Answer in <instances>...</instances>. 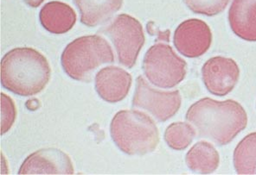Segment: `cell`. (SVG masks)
<instances>
[{
  "mask_svg": "<svg viewBox=\"0 0 256 175\" xmlns=\"http://www.w3.org/2000/svg\"><path fill=\"white\" fill-rule=\"evenodd\" d=\"M230 0H184L190 10L200 15L212 16L222 12Z\"/></svg>",
  "mask_w": 256,
  "mask_h": 175,
  "instance_id": "ac0fdd59",
  "label": "cell"
},
{
  "mask_svg": "<svg viewBox=\"0 0 256 175\" xmlns=\"http://www.w3.org/2000/svg\"><path fill=\"white\" fill-rule=\"evenodd\" d=\"M196 131L192 124L186 122L170 124L164 131V141L170 149L184 150L187 149L194 140Z\"/></svg>",
  "mask_w": 256,
  "mask_h": 175,
  "instance_id": "e0dca14e",
  "label": "cell"
},
{
  "mask_svg": "<svg viewBox=\"0 0 256 175\" xmlns=\"http://www.w3.org/2000/svg\"><path fill=\"white\" fill-rule=\"evenodd\" d=\"M80 11V22L93 28L108 22L118 10L123 0H74Z\"/></svg>",
  "mask_w": 256,
  "mask_h": 175,
  "instance_id": "5bb4252c",
  "label": "cell"
},
{
  "mask_svg": "<svg viewBox=\"0 0 256 175\" xmlns=\"http://www.w3.org/2000/svg\"><path fill=\"white\" fill-rule=\"evenodd\" d=\"M61 62L68 76L88 82L98 67L114 62V54L108 41L102 36L84 35L66 46L62 54Z\"/></svg>",
  "mask_w": 256,
  "mask_h": 175,
  "instance_id": "277c9868",
  "label": "cell"
},
{
  "mask_svg": "<svg viewBox=\"0 0 256 175\" xmlns=\"http://www.w3.org/2000/svg\"><path fill=\"white\" fill-rule=\"evenodd\" d=\"M100 32L112 40L120 64L128 68L134 67L146 41L144 29L138 20L120 14Z\"/></svg>",
  "mask_w": 256,
  "mask_h": 175,
  "instance_id": "8992f818",
  "label": "cell"
},
{
  "mask_svg": "<svg viewBox=\"0 0 256 175\" xmlns=\"http://www.w3.org/2000/svg\"><path fill=\"white\" fill-rule=\"evenodd\" d=\"M18 175H74L70 157L56 148H45L30 155L22 163Z\"/></svg>",
  "mask_w": 256,
  "mask_h": 175,
  "instance_id": "30bf717a",
  "label": "cell"
},
{
  "mask_svg": "<svg viewBox=\"0 0 256 175\" xmlns=\"http://www.w3.org/2000/svg\"><path fill=\"white\" fill-rule=\"evenodd\" d=\"M182 98L180 91L163 92L150 86L143 76L136 79L132 105L149 112L158 121L166 122L180 111Z\"/></svg>",
  "mask_w": 256,
  "mask_h": 175,
  "instance_id": "52a82bcc",
  "label": "cell"
},
{
  "mask_svg": "<svg viewBox=\"0 0 256 175\" xmlns=\"http://www.w3.org/2000/svg\"><path fill=\"white\" fill-rule=\"evenodd\" d=\"M114 143L123 153L144 156L152 153L160 144V131L154 119L135 110L117 112L110 124Z\"/></svg>",
  "mask_w": 256,
  "mask_h": 175,
  "instance_id": "3957f363",
  "label": "cell"
},
{
  "mask_svg": "<svg viewBox=\"0 0 256 175\" xmlns=\"http://www.w3.org/2000/svg\"><path fill=\"white\" fill-rule=\"evenodd\" d=\"M176 50L188 58H198L208 51L212 43V33L202 20L192 18L178 26L173 35Z\"/></svg>",
  "mask_w": 256,
  "mask_h": 175,
  "instance_id": "ba28073f",
  "label": "cell"
},
{
  "mask_svg": "<svg viewBox=\"0 0 256 175\" xmlns=\"http://www.w3.org/2000/svg\"><path fill=\"white\" fill-rule=\"evenodd\" d=\"M40 22L47 31L54 35H62L70 31L76 22V13L67 3L52 1L40 10Z\"/></svg>",
  "mask_w": 256,
  "mask_h": 175,
  "instance_id": "4fadbf2b",
  "label": "cell"
},
{
  "mask_svg": "<svg viewBox=\"0 0 256 175\" xmlns=\"http://www.w3.org/2000/svg\"><path fill=\"white\" fill-rule=\"evenodd\" d=\"M202 78L210 93L224 97L236 86L240 78V68L231 58L216 56L202 66Z\"/></svg>",
  "mask_w": 256,
  "mask_h": 175,
  "instance_id": "9c48e42d",
  "label": "cell"
},
{
  "mask_svg": "<svg viewBox=\"0 0 256 175\" xmlns=\"http://www.w3.org/2000/svg\"><path fill=\"white\" fill-rule=\"evenodd\" d=\"M186 163L192 172L210 175L218 169L220 156L210 143L201 141L193 145L186 154Z\"/></svg>",
  "mask_w": 256,
  "mask_h": 175,
  "instance_id": "9a60e30c",
  "label": "cell"
},
{
  "mask_svg": "<svg viewBox=\"0 0 256 175\" xmlns=\"http://www.w3.org/2000/svg\"><path fill=\"white\" fill-rule=\"evenodd\" d=\"M132 78L122 67L109 66L103 67L96 73L94 87L100 99L114 104L128 96L132 86Z\"/></svg>",
  "mask_w": 256,
  "mask_h": 175,
  "instance_id": "8fae6325",
  "label": "cell"
},
{
  "mask_svg": "<svg viewBox=\"0 0 256 175\" xmlns=\"http://www.w3.org/2000/svg\"><path fill=\"white\" fill-rule=\"evenodd\" d=\"M228 18L238 37L256 41V0H233Z\"/></svg>",
  "mask_w": 256,
  "mask_h": 175,
  "instance_id": "7c38bea8",
  "label": "cell"
},
{
  "mask_svg": "<svg viewBox=\"0 0 256 175\" xmlns=\"http://www.w3.org/2000/svg\"><path fill=\"white\" fill-rule=\"evenodd\" d=\"M24 1L30 6L35 8V7L39 6L44 0H24Z\"/></svg>",
  "mask_w": 256,
  "mask_h": 175,
  "instance_id": "ffe728a7",
  "label": "cell"
},
{
  "mask_svg": "<svg viewBox=\"0 0 256 175\" xmlns=\"http://www.w3.org/2000/svg\"><path fill=\"white\" fill-rule=\"evenodd\" d=\"M234 166L238 175L256 174V132L246 135L237 145Z\"/></svg>",
  "mask_w": 256,
  "mask_h": 175,
  "instance_id": "2e32d148",
  "label": "cell"
},
{
  "mask_svg": "<svg viewBox=\"0 0 256 175\" xmlns=\"http://www.w3.org/2000/svg\"><path fill=\"white\" fill-rule=\"evenodd\" d=\"M50 77L48 60L35 48H13L2 58V86L16 95L38 94L48 85Z\"/></svg>",
  "mask_w": 256,
  "mask_h": 175,
  "instance_id": "7a4b0ae2",
  "label": "cell"
},
{
  "mask_svg": "<svg viewBox=\"0 0 256 175\" xmlns=\"http://www.w3.org/2000/svg\"><path fill=\"white\" fill-rule=\"evenodd\" d=\"M1 134L4 135L15 123L16 109L12 99L4 93L1 94Z\"/></svg>",
  "mask_w": 256,
  "mask_h": 175,
  "instance_id": "d6986e66",
  "label": "cell"
},
{
  "mask_svg": "<svg viewBox=\"0 0 256 175\" xmlns=\"http://www.w3.org/2000/svg\"><path fill=\"white\" fill-rule=\"evenodd\" d=\"M143 71L154 86L170 89L184 80L187 63L170 45L156 43L148 49L143 60Z\"/></svg>",
  "mask_w": 256,
  "mask_h": 175,
  "instance_id": "5b68a950",
  "label": "cell"
},
{
  "mask_svg": "<svg viewBox=\"0 0 256 175\" xmlns=\"http://www.w3.org/2000/svg\"><path fill=\"white\" fill-rule=\"evenodd\" d=\"M186 118L195 127L199 138L218 146L230 144L248 124L246 111L233 99L218 101L204 98L190 107Z\"/></svg>",
  "mask_w": 256,
  "mask_h": 175,
  "instance_id": "6da1fadb",
  "label": "cell"
}]
</instances>
